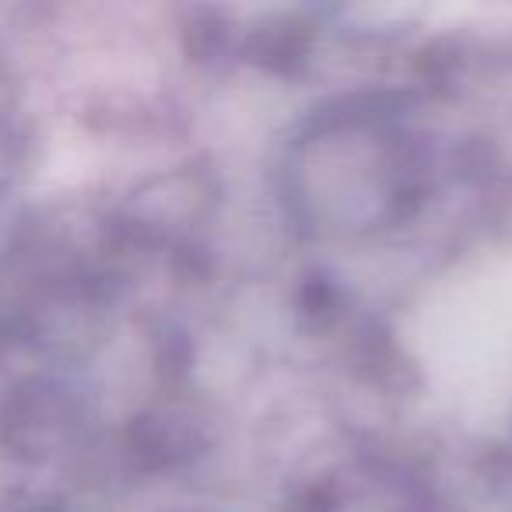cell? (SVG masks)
<instances>
[{
  "label": "cell",
  "instance_id": "obj_1",
  "mask_svg": "<svg viewBox=\"0 0 512 512\" xmlns=\"http://www.w3.org/2000/svg\"><path fill=\"white\" fill-rule=\"evenodd\" d=\"M53 421H64L71 425L74 411L67 407V400L60 397V390L43 386L36 393H22L15 404V411L8 414V425L18 428V446L25 449H50L60 439V428L50 425Z\"/></svg>",
  "mask_w": 512,
  "mask_h": 512
}]
</instances>
